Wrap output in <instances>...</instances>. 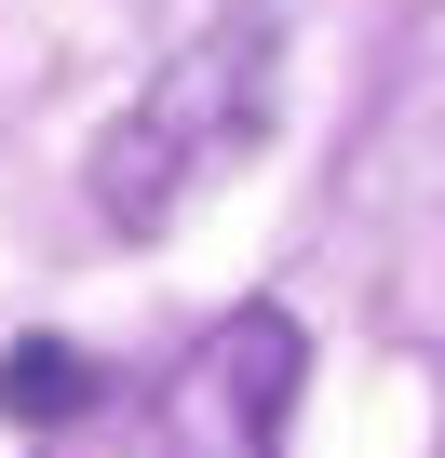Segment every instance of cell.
<instances>
[{
	"instance_id": "3",
	"label": "cell",
	"mask_w": 445,
	"mask_h": 458,
	"mask_svg": "<svg viewBox=\"0 0 445 458\" xmlns=\"http://www.w3.org/2000/svg\"><path fill=\"white\" fill-rule=\"evenodd\" d=\"M81 404H95V364H81L68 337H14V351H0V418L55 431V418H81Z\"/></svg>"
},
{
	"instance_id": "2",
	"label": "cell",
	"mask_w": 445,
	"mask_h": 458,
	"mask_svg": "<svg viewBox=\"0 0 445 458\" xmlns=\"http://www.w3.org/2000/svg\"><path fill=\"white\" fill-rule=\"evenodd\" d=\"M216 391H230L244 445H284V418H297V324L284 310H230L216 324Z\"/></svg>"
},
{
	"instance_id": "1",
	"label": "cell",
	"mask_w": 445,
	"mask_h": 458,
	"mask_svg": "<svg viewBox=\"0 0 445 458\" xmlns=\"http://www.w3.org/2000/svg\"><path fill=\"white\" fill-rule=\"evenodd\" d=\"M270 55H284L270 14L202 28V41L95 135V216H108V229H162L230 148H257V122H270Z\"/></svg>"
}]
</instances>
